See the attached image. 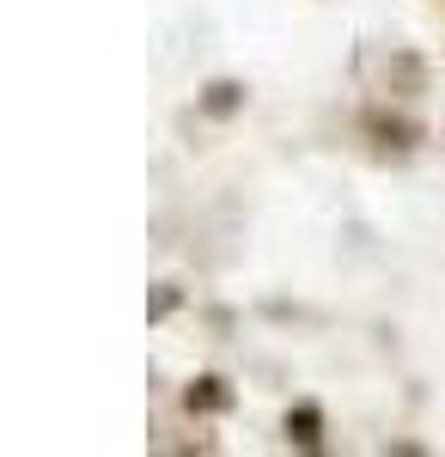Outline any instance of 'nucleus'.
I'll use <instances>...</instances> for the list:
<instances>
[]
</instances>
